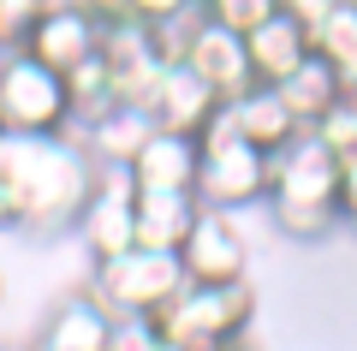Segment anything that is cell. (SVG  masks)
Returning a JSON list of instances; mask_svg holds the SVG:
<instances>
[{
	"label": "cell",
	"instance_id": "obj_1",
	"mask_svg": "<svg viewBox=\"0 0 357 351\" xmlns=\"http://www.w3.org/2000/svg\"><path fill=\"white\" fill-rule=\"evenodd\" d=\"M96 173L72 131H0V232L72 226Z\"/></svg>",
	"mask_w": 357,
	"mask_h": 351
},
{
	"label": "cell",
	"instance_id": "obj_2",
	"mask_svg": "<svg viewBox=\"0 0 357 351\" xmlns=\"http://www.w3.org/2000/svg\"><path fill=\"white\" fill-rule=\"evenodd\" d=\"M333 191H340V155L310 126L268 155L262 209L286 239H328V232H340V202H333Z\"/></svg>",
	"mask_w": 357,
	"mask_h": 351
},
{
	"label": "cell",
	"instance_id": "obj_3",
	"mask_svg": "<svg viewBox=\"0 0 357 351\" xmlns=\"http://www.w3.org/2000/svg\"><path fill=\"white\" fill-rule=\"evenodd\" d=\"M256 322V286L244 280H220V286H203V280H185L173 298L155 310V327H161L167 351H220L238 345Z\"/></svg>",
	"mask_w": 357,
	"mask_h": 351
},
{
	"label": "cell",
	"instance_id": "obj_4",
	"mask_svg": "<svg viewBox=\"0 0 357 351\" xmlns=\"http://www.w3.org/2000/svg\"><path fill=\"white\" fill-rule=\"evenodd\" d=\"M178 286H185V268H178L173 251L131 244L107 262H89V298L114 315H155Z\"/></svg>",
	"mask_w": 357,
	"mask_h": 351
},
{
	"label": "cell",
	"instance_id": "obj_5",
	"mask_svg": "<svg viewBox=\"0 0 357 351\" xmlns=\"http://www.w3.org/2000/svg\"><path fill=\"white\" fill-rule=\"evenodd\" d=\"M72 96L30 48H0V131H66Z\"/></svg>",
	"mask_w": 357,
	"mask_h": 351
},
{
	"label": "cell",
	"instance_id": "obj_6",
	"mask_svg": "<svg viewBox=\"0 0 357 351\" xmlns=\"http://www.w3.org/2000/svg\"><path fill=\"white\" fill-rule=\"evenodd\" d=\"M72 226H77V244L89 251V262H107V256L137 244V185H131L126 167H102L96 173V185H89Z\"/></svg>",
	"mask_w": 357,
	"mask_h": 351
},
{
	"label": "cell",
	"instance_id": "obj_7",
	"mask_svg": "<svg viewBox=\"0 0 357 351\" xmlns=\"http://www.w3.org/2000/svg\"><path fill=\"white\" fill-rule=\"evenodd\" d=\"M178 268H185V280H203V286L250 274V239H244L238 214H227V209L197 214V226L185 232V244H178Z\"/></svg>",
	"mask_w": 357,
	"mask_h": 351
},
{
	"label": "cell",
	"instance_id": "obj_8",
	"mask_svg": "<svg viewBox=\"0 0 357 351\" xmlns=\"http://www.w3.org/2000/svg\"><path fill=\"white\" fill-rule=\"evenodd\" d=\"M197 197L203 209H256L268 197V149L256 143H220V149H203V167H197Z\"/></svg>",
	"mask_w": 357,
	"mask_h": 351
},
{
	"label": "cell",
	"instance_id": "obj_9",
	"mask_svg": "<svg viewBox=\"0 0 357 351\" xmlns=\"http://www.w3.org/2000/svg\"><path fill=\"white\" fill-rule=\"evenodd\" d=\"M18 48H30L42 66H54V72H72V66H84L89 54L102 48V13L96 6H84V0H54L48 13L30 24V36L18 42Z\"/></svg>",
	"mask_w": 357,
	"mask_h": 351
},
{
	"label": "cell",
	"instance_id": "obj_10",
	"mask_svg": "<svg viewBox=\"0 0 357 351\" xmlns=\"http://www.w3.org/2000/svg\"><path fill=\"white\" fill-rule=\"evenodd\" d=\"M102 66H107V77H114V89L119 96H131V101H143L155 89V77H161V48H155V24H143V18H131V13H119V18H102Z\"/></svg>",
	"mask_w": 357,
	"mask_h": 351
},
{
	"label": "cell",
	"instance_id": "obj_11",
	"mask_svg": "<svg viewBox=\"0 0 357 351\" xmlns=\"http://www.w3.org/2000/svg\"><path fill=\"white\" fill-rule=\"evenodd\" d=\"M185 66H191V72L203 77L220 101L244 96V89L256 84V72H250V42H244L238 30L215 24L208 13H203V24L191 30V42H185Z\"/></svg>",
	"mask_w": 357,
	"mask_h": 351
},
{
	"label": "cell",
	"instance_id": "obj_12",
	"mask_svg": "<svg viewBox=\"0 0 357 351\" xmlns=\"http://www.w3.org/2000/svg\"><path fill=\"white\" fill-rule=\"evenodd\" d=\"M197 167H203V143L185 137V131L155 126L137 143V155L126 161V173L137 191H197Z\"/></svg>",
	"mask_w": 357,
	"mask_h": 351
},
{
	"label": "cell",
	"instance_id": "obj_13",
	"mask_svg": "<svg viewBox=\"0 0 357 351\" xmlns=\"http://www.w3.org/2000/svg\"><path fill=\"white\" fill-rule=\"evenodd\" d=\"M143 107H149V119L161 131H185V137H197L203 131V119L220 107V96L203 84V77L191 72V66H161V77H155V89L143 96Z\"/></svg>",
	"mask_w": 357,
	"mask_h": 351
},
{
	"label": "cell",
	"instance_id": "obj_14",
	"mask_svg": "<svg viewBox=\"0 0 357 351\" xmlns=\"http://www.w3.org/2000/svg\"><path fill=\"white\" fill-rule=\"evenodd\" d=\"M149 131H155L149 107H143V101H131V96H119L107 113H96V119L77 131V143L89 149V161H96V167H126Z\"/></svg>",
	"mask_w": 357,
	"mask_h": 351
},
{
	"label": "cell",
	"instance_id": "obj_15",
	"mask_svg": "<svg viewBox=\"0 0 357 351\" xmlns=\"http://www.w3.org/2000/svg\"><path fill=\"white\" fill-rule=\"evenodd\" d=\"M244 42H250V72H256V84H280L286 72H298V66L316 54L310 24H304V18H292V13H274L268 24H256Z\"/></svg>",
	"mask_w": 357,
	"mask_h": 351
},
{
	"label": "cell",
	"instance_id": "obj_16",
	"mask_svg": "<svg viewBox=\"0 0 357 351\" xmlns=\"http://www.w3.org/2000/svg\"><path fill=\"white\" fill-rule=\"evenodd\" d=\"M107 327H114V310H102L89 292H77L42 322L30 351H107Z\"/></svg>",
	"mask_w": 357,
	"mask_h": 351
},
{
	"label": "cell",
	"instance_id": "obj_17",
	"mask_svg": "<svg viewBox=\"0 0 357 351\" xmlns=\"http://www.w3.org/2000/svg\"><path fill=\"white\" fill-rule=\"evenodd\" d=\"M197 214H203L197 191H137V244L178 256V244L197 226Z\"/></svg>",
	"mask_w": 357,
	"mask_h": 351
},
{
	"label": "cell",
	"instance_id": "obj_18",
	"mask_svg": "<svg viewBox=\"0 0 357 351\" xmlns=\"http://www.w3.org/2000/svg\"><path fill=\"white\" fill-rule=\"evenodd\" d=\"M232 113H238V131H244V143H256V149H280L286 137H298V119H292V107L280 101V89L274 84H250L244 96H232Z\"/></svg>",
	"mask_w": 357,
	"mask_h": 351
},
{
	"label": "cell",
	"instance_id": "obj_19",
	"mask_svg": "<svg viewBox=\"0 0 357 351\" xmlns=\"http://www.w3.org/2000/svg\"><path fill=\"white\" fill-rule=\"evenodd\" d=\"M274 89H280V101L292 107V119H298V126H316L321 113H328L333 101L345 96V77L333 72V66L321 60V54H310V60L298 66V72H286Z\"/></svg>",
	"mask_w": 357,
	"mask_h": 351
},
{
	"label": "cell",
	"instance_id": "obj_20",
	"mask_svg": "<svg viewBox=\"0 0 357 351\" xmlns=\"http://www.w3.org/2000/svg\"><path fill=\"white\" fill-rule=\"evenodd\" d=\"M316 54L345 77V89H357V0H333L328 13L310 24Z\"/></svg>",
	"mask_w": 357,
	"mask_h": 351
},
{
	"label": "cell",
	"instance_id": "obj_21",
	"mask_svg": "<svg viewBox=\"0 0 357 351\" xmlns=\"http://www.w3.org/2000/svg\"><path fill=\"white\" fill-rule=\"evenodd\" d=\"M310 131H316V137L328 143L333 155H351V149H357V89H345V96L333 101V107L321 113Z\"/></svg>",
	"mask_w": 357,
	"mask_h": 351
},
{
	"label": "cell",
	"instance_id": "obj_22",
	"mask_svg": "<svg viewBox=\"0 0 357 351\" xmlns=\"http://www.w3.org/2000/svg\"><path fill=\"white\" fill-rule=\"evenodd\" d=\"M203 13L215 18V24L238 30V36H250L256 24H268V18L280 13V0H203Z\"/></svg>",
	"mask_w": 357,
	"mask_h": 351
},
{
	"label": "cell",
	"instance_id": "obj_23",
	"mask_svg": "<svg viewBox=\"0 0 357 351\" xmlns=\"http://www.w3.org/2000/svg\"><path fill=\"white\" fill-rule=\"evenodd\" d=\"M107 351H167L155 315H114L107 327Z\"/></svg>",
	"mask_w": 357,
	"mask_h": 351
},
{
	"label": "cell",
	"instance_id": "obj_24",
	"mask_svg": "<svg viewBox=\"0 0 357 351\" xmlns=\"http://www.w3.org/2000/svg\"><path fill=\"white\" fill-rule=\"evenodd\" d=\"M48 6H54V0H0V48H18V42L30 36V24H36Z\"/></svg>",
	"mask_w": 357,
	"mask_h": 351
},
{
	"label": "cell",
	"instance_id": "obj_25",
	"mask_svg": "<svg viewBox=\"0 0 357 351\" xmlns=\"http://www.w3.org/2000/svg\"><path fill=\"white\" fill-rule=\"evenodd\" d=\"M333 202H340V226L357 221V149L340 155V191H333Z\"/></svg>",
	"mask_w": 357,
	"mask_h": 351
},
{
	"label": "cell",
	"instance_id": "obj_26",
	"mask_svg": "<svg viewBox=\"0 0 357 351\" xmlns=\"http://www.w3.org/2000/svg\"><path fill=\"white\" fill-rule=\"evenodd\" d=\"M185 6H197V0H119V13H131V18H143V24H161V18H173V13H185Z\"/></svg>",
	"mask_w": 357,
	"mask_h": 351
},
{
	"label": "cell",
	"instance_id": "obj_27",
	"mask_svg": "<svg viewBox=\"0 0 357 351\" xmlns=\"http://www.w3.org/2000/svg\"><path fill=\"white\" fill-rule=\"evenodd\" d=\"M333 0H280V13H292V18H304V24H316L321 13H328Z\"/></svg>",
	"mask_w": 357,
	"mask_h": 351
},
{
	"label": "cell",
	"instance_id": "obj_28",
	"mask_svg": "<svg viewBox=\"0 0 357 351\" xmlns=\"http://www.w3.org/2000/svg\"><path fill=\"white\" fill-rule=\"evenodd\" d=\"M220 351H250V345H244V339H238V345H220Z\"/></svg>",
	"mask_w": 357,
	"mask_h": 351
},
{
	"label": "cell",
	"instance_id": "obj_29",
	"mask_svg": "<svg viewBox=\"0 0 357 351\" xmlns=\"http://www.w3.org/2000/svg\"><path fill=\"white\" fill-rule=\"evenodd\" d=\"M0 304H6V280H0Z\"/></svg>",
	"mask_w": 357,
	"mask_h": 351
},
{
	"label": "cell",
	"instance_id": "obj_30",
	"mask_svg": "<svg viewBox=\"0 0 357 351\" xmlns=\"http://www.w3.org/2000/svg\"><path fill=\"white\" fill-rule=\"evenodd\" d=\"M345 232H357V221H351V226H345Z\"/></svg>",
	"mask_w": 357,
	"mask_h": 351
}]
</instances>
